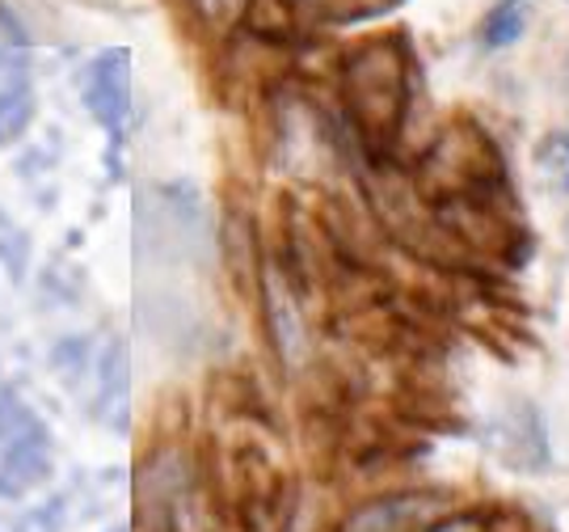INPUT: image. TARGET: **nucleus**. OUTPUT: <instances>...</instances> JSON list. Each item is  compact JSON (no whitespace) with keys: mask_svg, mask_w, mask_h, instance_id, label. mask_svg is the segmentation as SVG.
<instances>
[{"mask_svg":"<svg viewBox=\"0 0 569 532\" xmlns=\"http://www.w3.org/2000/svg\"><path fill=\"white\" fill-rule=\"evenodd\" d=\"M84 102L106 127H119L131 110V60L127 51H102L84 72Z\"/></svg>","mask_w":569,"mask_h":532,"instance_id":"obj_1","label":"nucleus"},{"mask_svg":"<svg viewBox=\"0 0 569 532\" xmlns=\"http://www.w3.org/2000/svg\"><path fill=\"white\" fill-rule=\"evenodd\" d=\"M244 4H249V0H199L203 18L216 21V26H228V21H237L244 13Z\"/></svg>","mask_w":569,"mask_h":532,"instance_id":"obj_5","label":"nucleus"},{"mask_svg":"<svg viewBox=\"0 0 569 532\" xmlns=\"http://www.w3.org/2000/svg\"><path fill=\"white\" fill-rule=\"evenodd\" d=\"M566 89H569V60H566Z\"/></svg>","mask_w":569,"mask_h":532,"instance_id":"obj_6","label":"nucleus"},{"mask_svg":"<svg viewBox=\"0 0 569 532\" xmlns=\"http://www.w3.org/2000/svg\"><path fill=\"white\" fill-rule=\"evenodd\" d=\"M536 165L557 195H569V131H549L536 148Z\"/></svg>","mask_w":569,"mask_h":532,"instance_id":"obj_3","label":"nucleus"},{"mask_svg":"<svg viewBox=\"0 0 569 532\" xmlns=\"http://www.w3.org/2000/svg\"><path fill=\"white\" fill-rule=\"evenodd\" d=\"M430 499H385V503H371L355 515L346 532H413L422 520H427Z\"/></svg>","mask_w":569,"mask_h":532,"instance_id":"obj_2","label":"nucleus"},{"mask_svg":"<svg viewBox=\"0 0 569 532\" xmlns=\"http://www.w3.org/2000/svg\"><path fill=\"white\" fill-rule=\"evenodd\" d=\"M523 21H528L523 18V4H519V0H507L498 13H489L486 18V26H481V42L493 47V51H498V47H510V42L523 35Z\"/></svg>","mask_w":569,"mask_h":532,"instance_id":"obj_4","label":"nucleus"}]
</instances>
